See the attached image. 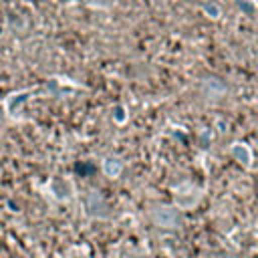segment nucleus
Masks as SVG:
<instances>
[{
	"instance_id": "1",
	"label": "nucleus",
	"mask_w": 258,
	"mask_h": 258,
	"mask_svg": "<svg viewBox=\"0 0 258 258\" xmlns=\"http://www.w3.org/2000/svg\"><path fill=\"white\" fill-rule=\"evenodd\" d=\"M151 220L155 226H159L163 230H173L179 224V212L173 206H157L151 212Z\"/></svg>"
},
{
	"instance_id": "2",
	"label": "nucleus",
	"mask_w": 258,
	"mask_h": 258,
	"mask_svg": "<svg viewBox=\"0 0 258 258\" xmlns=\"http://www.w3.org/2000/svg\"><path fill=\"white\" fill-rule=\"evenodd\" d=\"M46 189H48V194H50L56 202H67V200L71 198V194H73V185H71V181H69L67 177H52V179L48 181Z\"/></svg>"
},
{
	"instance_id": "3",
	"label": "nucleus",
	"mask_w": 258,
	"mask_h": 258,
	"mask_svg": "<svg viewBox=\"0 0 258 258\" xmlns=\"http://www.w3.org/2000/svg\"><path fill=\"white\" fill-rule=\"evenodd\" d=\"M226 91H228L226 83L222 79H218V77H208V79L202 81V95L206 99H212V101L220 99V97L226 95Z\"/></svg>"
},
{
	"instance_id": "4",
	"label": "nucleus",
	"mask_w": 258,
	"mask_h": 258,
	"mask_svg": "<svg viewBox=\"0 0 258 258\" xmlns=\"http://www.w3.org/2000/svg\"><path fill=\"white\" fill-rule=\"evenodd\" d=\"M230 153H232L234 161H238L242 167H250V165H252V161H254V153H252L250 145H246V143H242V141L232 143Z\"/></svg>"
},
{
	"instance_id": "5",
	"label": "nucleus",
	"mask_w": 258,
	"mask_h": 258,
	"mask_svg": "<svg viewBox=\"0 0 258 258\" xmlns=\"http://www.w3.org/2000/svg\"><path fill=\"white\" fill-rule=\"evenodd\" d=\"M87 214L91 218H103L107 214V204L99 191H89L87 196Z\"/></svg>"
},
{
	"instance_id": "6",
	"label": "nucleus",
	"mask_w": 258,
	"mask_h": 258,
	"mask_svg": "<svg viewBox=\"0 0 258 258\" xmlns=\"http://www.w3.org/2000/svg\"><path fill=\"white\" fill-rule=\"evenodd\" d=\"M101 167H103V173L107 177L117 179L121 175V171H123V161L119 157H105L103 163H101Z\"/></svg>"
},
{
	"instance_id": "7",
	"label": "nucleus",
	"mask_w": 258,
	"mask_h": 258,
	"mask_svg": "<svg viewBox=\"0 0 258 258\" xmlns=\"http://www.w3.org/2000/svg\"><path fill=\"white\" fill-rule=\"evenodd\" d=\"M26 95H28V93L18 91V93H14V95H10V97L6 99V111L10 113V117H16V113H18V105H20L22 101H26Z\"/></svg>"
},
{
	"instance_id": "8",
	"label": "nucleus",
	"mask_w": 258,
	"mask_h": 258,
	"mask_svg": "<svg viewBox=\"0 0 258 258\" xmlns=\"http://www.w3.org/2000/svg\"><path fill=\"white\" fill-rule=\"evenodd\" d=\"M202 10H204V14H206L208 18H212V20H218V18L222 16V8H220V6L216 4V2H212V0L204 2Z\"/></svg>"
},
{
	"instance_id": "9",
	"label": "nucleus",
	"mask_w": 258,
	"mask_h": 258,
	"mask_svg": "<svg viewBox=\"0 0 258 258\" xmlns=\"http://www.w3.org/2000/svg\"><path fill=\"white\" fill-rule=\"evenodd\" d=\"M87 4L93 8H109L113 4V0H87Z\"/></svg>"
},
{
	"instance_id": "10",
	"label": "nucleus",
	"mask_w": 258,
	"mask_h": 258,
	"mask_svg": "<svg viewBox=\"0 0 258 258\" xmlns=\"http://www.w3.org/2000/svg\"><path fill=\"white\" fill-rule=\"evenodd\" d=\"M222 258H230V256H222Z\"/></svg>"
}]
</instances>
